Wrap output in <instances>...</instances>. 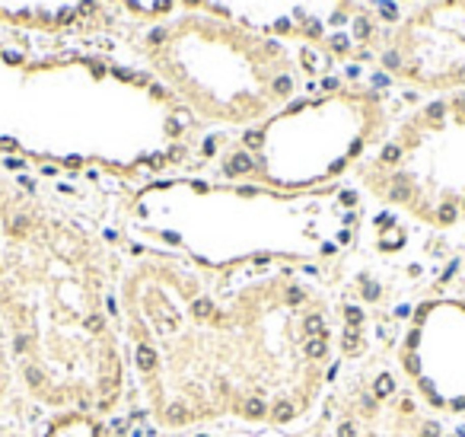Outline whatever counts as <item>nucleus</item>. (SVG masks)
<instances>
[{"label": "nucleus", "instance_id": "obj_1", "mask_svg": "<svg viewBox=\"0 0 465 437\" xmlns=\"http://www.w3.org/2000/svg\"><path fill=\"white\" fill-rule=\"evenodd\" d=\"M131 380L160 434L296 431L328 402L341 338L331 303L293 275L207 281L153 262L128 271Z\"/></svg>", "mask_w": 465, "mask_h": 437}, {"label": "nucleus", "instance_id": "obj_5", "mask_svg": "<svg viewBox=\"0 0 465 437\" xmlns=\"http://www.w3.org/2000/svg\"><path fill=\"white\" fill-rule=\"evenodd\" d=\"M0 437H22V434L13 428V424H4V421H0Z\"/></svg>", "mask_w": 465, "mask_h": 437}, {"label": "nucleus", "instance_id": "obj_2", "mask_svg": "<svg viewBox=\"0 0 465 437\" xmlns=\"http://www.w3.org/2000/svg\"><path fill=\"white\" fill-rule=\"evenodd\" d=\"M0 329L22 396L54 415L105 418L131 367L102 249L64 220L22 211L0 227Z\"/></svg>", "mask_w": 465, "mask_h": 437}, {"label": "nucleus", "instance_id": "obj_4", "mask_svg": "<svg viewBox=\"0 0 465 437\" xmlns=\"http://www.w3.org/2000/svg\"><path fill=\"white\" fill-rule=\"evenodd\" d=\"M19 389V376H16V364H13V351L7 345V335L0 329V421L16 409V396Z\"/></svg>", "mask_w": 465, "mask_h": 437}, {"label": "nucleus", "instance_id": "obj_3", "mask_svg": "<svg viewBox=\"0 0 465 437\" xmlns=\"http://www.w3.org/2000/svg\"><path fill=\"white\" fill-rule=\"evenodd\" d=\"M328 437H462L392 367L354 370L328 396Z\"/></svg>", "mask_w": 465, "mask_h": 437}]
</instances>
